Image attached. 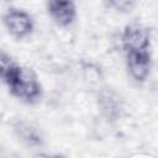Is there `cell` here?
<instances>
[{
    "instance_id": "cell-4",
    "label": "cell",
    "mask_w": 158,
    "mask_h": 158,
    "mask_svg": "<svg viewBox=\"0 0 158 158\" xmlns=\"http://www.w3.org/2000/svg\"><path fill=\"white\" fill-rule=\"evenodd\" d=\"M126 65L130 75L136 81H144L151 69V54L149 51L143 52H126Z\"/></svg>"
},
{
    "instance_id": "cell-3",
    "label": "cell",
    "mask_w": 158,
    "mask_h": 158,
    "mask_svg": "<svg viewBox=\"0 0 158 158\" xmlns=\"http://www.w3.org/2000/svg\"><path fill=\"white\" fill-rule=\"evenodd\" d=\"M4 23L9 32L16 38L28 36L33 30L32 17L23 10L10 7L4 15Z\"/></svg>"
},
{
    "instance_id": "cell-5",
    "label": "cell",
    "mask_w": 158,
    "mask_h": 158,
    "mask_svg": "<svg viewBox=\"0 0 158 158\" xmlns=\"http://www.w3.org/2000/svg\"><path fill=\"white\" fill-rule=\"evenodd\" d=\"M47 10L54 22L59 26H69L75 19V5L72 1H49Z\"/></svg>"
},
{
    "instance_id": "cell-2",
    "label": "cell",
    "mask_w": 158,
    "mask_h": 158,
    "mask_svg": "<svg viewBox=\"0 0 158 158\" xmlns=\"http://www.w3.org/2000/svg\"><path fill=\"white\" fill-rule=\"evenodd\" d=\"M121 41H122V47H123L125 53L126 52H143V51H148L151 37L146 27L138 23H132L125 27Z\"/></svg>"
},
{
    "instance_id": "cell-7",
    "label": "cell",
    "mask_w": 158,
    "mask_h": 158,
    "mask_svg": "<svg viewBox=\"0 0 158 158\" xmlns=\"http://www.w3.org/2000/svg\"><path fill=\"white\" fill-rule=\"evenodd\" d=\"M14 130L16 135L28 146H41L42 136L40 131L26 121H17L14 125Z\"/></svg>"
},
{
    "instance_id": "cell-1",
    "label": "cell",
    "mask_w": 158,
    "mask_h": 158,
    "mask_svg": "<svg viewBox=\"0 0 158 158\" xmlns=\"http://www.w3.org/2000/svg\"><path fill=\"white\" fill-rule=\"evenodd\" d=\"M0 75L9 90L16 98L26 102H36L42 94L41 84L36 74L30 69L17 64L5 52L1 53Z\"/></svg>"
},
{
    "instance_id": "cell-8",
    "label": "cell",
    "mask_w": 158,
    "mask_h": 158,
    "mask_svg": "<svg viewBox=\"0 0 158 158\" xmlns=\"http://www.w3.org/2000/svg\"><path fill=\"white\" fill-rule=\"evenodd\" d=\"M133 4L132 2H127V1H114V2H109V6H115L118 10H128Z\"/></svg>"
},
{
    "instance_id": "cell-6",
    "label": "cell",
    "mask_w": 158,
    "mask_h": 158,
    "mask_svg": "<svg viewBox=\"0 0 158 158\" xmlns=\"http://www.w3.org/2000/svg\"><path fill=\"white\" fill-rule=\"evenodd\" d=\"M98 104L101 114L109 121H116L122 112V104L120 98L111 90H101L98 95Z\"/></svg>"
},
{
    "instance_id": "cell-9",
    "label": "cell",
    "mask_w": 158,
    "mask_h": 158,
    "mask_svg": "<svg viewBox=\"0 0 158 158\" xmlns=\"http://www.w3.org/2000/svg\"><path fill=\"white\" fill-rule=\"evenodd\" d=\"M41 158H64L63 156H51V157H46V156H41Z\"/></svg>"
}]
</instances>
